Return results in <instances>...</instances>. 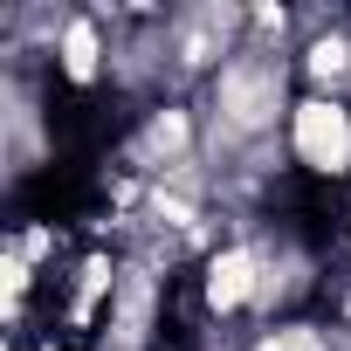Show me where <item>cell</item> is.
<instances>
[{"label": "cell", "instance_id": "6da1fadb", "mask_svg": "<svg viewBox=\"0 0 351 351\" xmlns=\"http://www.w3.org/2000/svg\"><path fill=\"white\" fill-rule=\"evenodd\" d=\"M303 83H296V56L289 49H269V42H248L207 90H200V124H207V172L228 165V158H248L262 145H276L289 131V110H296Z\"/></svg>", "mask_w": 351, "mask_h": 351}, {"label": "cell", "instance_id": "7a4b0ae2", "mask_svg": "<svg viewBox=\"0 0 351 351\" xmlns=\"http://www.w3.org/2000/svg\"><path fill=\"white\" fill-rule=\"evenodd\" d=\"M241 49H248V8H234V0L172 8V21H165V90L200 97Z\"/></svg>", "mask_w": 351, "mask_h": 351}, {"label": "cell", "instance_id": "3957f363", "mask_svg": "<svg viewBox=\"0 0 351 351\" xmlns=\"http://www.w3.org/2000/svg\"><path fill=\"white\" fill-rule=\"evenodd\" d=\"M282 145H289L296 180H310V186H344V193H351V104H344V97H310V90H303L296 110H289Z\"/></svg>", "mask_w": 351, "mask_h": 351}, {"label": "cell", "instance_id": "277c9868", "mask_svg": "<svg viewBox=\"0 0 351 351\" xmlns=\"http://www.w3.org/2000/svg\"><path fill=\"white\" fill-rule=\"evenodd\" d=\"M110 69H117L110 8H69L62 14V35H56V56H49V83H62L69 97H104L110 90Z\"/></svg>", "mask_w": 351, "mask_h": 351}, {"label": "cell", "instance_id": "5b68a950", "mask_svg": "<svg viewBox=\"0 0 351 351\" xmlns=\"http://www.w3.org/2000/svg\"><path fill=\"white\" fill-rule=\"evenodd\" d=\"M344 241H351V193H344Z\"/></svg>", "mask_w": 351, "mask_h": 351}]
</instances>
